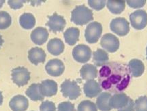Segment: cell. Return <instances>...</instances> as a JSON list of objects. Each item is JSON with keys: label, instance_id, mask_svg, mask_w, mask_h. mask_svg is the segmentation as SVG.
Instances as JSON below:
<instances>
[{"label": "cell", "instance_id": "2", "mask_svg": "<svg viewBox=\"0 0 147 111\" xmlns=\"http://www.w3.org/2000/svg\"><path fill=\"white\" fill-rule=\"evenodd\" d=\"M93 20V14L84 5H78L71 12V21L77 25H84Z\"/></svg>", "mask_w": 147, "mask_h": 111}, {"label": "cell", "instance_id": "33", "mask_svg": "<svg viewBox=\"0 0 147 111\" xmlns=\"http://www.w3.org/2000/svg\"><path fill=\"white\" fill-rule=\"evenodd\" d=\"M128 5L132 8H142L146 3V1H127Z\"/></svg>", "mask_w": 147, "mask_h": 111}, {"label": "cell", "instance_id": "35", "mask_svg": "<svg viewBox=\"0 0 147 111\" xmlns=\"http://www.w3.org/2000/svg\"><path fill=\"white\" fill-rule=\"evenodd\" d=\"M118 111H135V108H134V102L131 98H129V100L126 106L124 108L119 109Z\"/></svg>", "mask_w": 147, "mask_h": 111}, {"label": "cell", "instance_id": "12", "mask_svg": "<svg viewBox=\"0 0 147 111\" xmlns=\"http://www.w3.org/2000/svg\"><path fill=\"white\" fill-rule=\"evenodd\" d=\"M57 90V83L53 80L47 79L40 83V93L44 97H51L56 95Z\"/></svg>", "mask_w": 147, "mask_h": 111}, {"label": "cell", "instance_id": "13", "mask_svg": "<svg viewBox=\"0 0 147 111\" xmlns=\"http://www.w3.org/2000/svg\"><path fill=\"white\" fill-rule=\"evenodd\" d=\"M9 105L12 111H26L29 106V101L24 96L17 95L11 99Z\"/></svg>", "mask_w": 147, "mask_h": 111}, {"label": "cell", "instance_id": "32", "mask_svg": "<svg viewBox=\"0 0 147 111\" xmlns=\"http://www.w3.org/2000/svg\"><path fill=\"white\" fill-rule=\"evenodd\" d=\"M89 6L94 9L95 10H101L104 8V6L106 5V1H93V0H90L88 1Z\"/></svg>", "mask_w": 147, "mask_h": 111}, {"label": "cell", "instance_id": "1", "mask_svg": "<svg viewBox=\"0 0 147 111\" xmlns=\"http://www.w3.org/2000/svg\"><path fill=\"white\" fill-rule=\"evenodd\" d=\"M99 84L108 93L121 94L129 84L131 74L128 66L117 62H110L99 71Z\"/></svg>", "mask_w": 147, "mask_h": 111}, {"label": "cell", "instance_id": "28", "mask_svg": "<svg viewBox=\"0 0 147 111\" xmlns=\"http://www.w3.org/2000/svg\"><path fill=\"white\" fill-rule=\"evenodd\" d=\"M77 111H97L96 104L90 100H84L78 104Z\"/></svg>", "mask_w": 147, "mask_h": 111}, {"label": "cell", "instance_id": "22", "mask_svg": "<svg viewBox=\"0 0 147 111\" xmlns=\"http://www.w3.org/2000/svg\"><path fill=\"white\" fill-rule=\"evenodd\" d=\"M109 56L107 52L102 49H97L93 54V62L97 66H103L108 62Z\"/></svg>", "mask_w": 147, "mask_h": 111}, {"label": "cell", "instance_id": "4", "mask_svg": "<svg viewBox=\"0 0 147 111\" xmlns=\"http://www.w3.org/2000/svg\"><path fill=\"white\" fill-rule=\"evenodd\" d=\"M102 25L98 22H92L85 29L84 37L89 43H95L98 41L102 33Z\"/></svg>", "mask_w": 147, "mask_h": 111}, {"label": "cell", "instance_id": "16", "mask_svg": "<svg viewBox=\"0 0 147 111\" xmlns=\"http://www.w3.org/2000/svg\"><path fill=\"white\" fill-rule=\"evenodd\" d=\"M28 59L32 64L38 65L40 63H44L46 60V53L42 48L35 47L29 50Z\"/></svg>", "mask_w": 147, "mask_h": 111}, {"label": "cell", "instance_id": "10", "mask_svg": "<svg viewBox=\"0 0 147 111\" xmlns=\"http://www.w3.org/2000/svg\"><path fill=\"white\" fill-rule=\"evenodd\" d=\"M49 21L46 25L49 27L51 31L53 33L63 31L66 25V21L63 16L54 13L52 16H49Z\"/></svg>", "mask_w": 147, "mask_h": 111}, {"label": "cell", "instance_id": "15", "mask_svg": "<svg viewBox=\"0 0 147 111\" xmlns=\"http://www.w3.org/2000/svg\"><path fill=\"white\" fill-rule=\"evenodd\" d=\"M49 33L44 27H37L31 33V39L35 44L42 45L47 41Z\"/></svg>", "mask_w": 147, "mask_h": 111}, {"label": "cell", "instance_id": "27", "mask_svg": "<svg viewBox=\"0 0 147 111\" xmlns=\"http://www.w3.org/2000/svg\"><path fill=\"white\" fill-rule=\"evenodd\" d=\"M12 23V18L8 12L0 11V29H8Z\"/></svg>", "mask_w": 147, "mask_h": 111}, {"label": "cell", "instance_id": "39", "mask_svg": "<svg viewBox=\"0 0 147 111\" xmlns=\"http://www.w3.org/2000/svg\"><path fill=\"white\" fill-rule=\"evenodd\" d=\"M146 59H147V47H146Z\"/></svg>", "mask_w": 147, "mask_h": 111}, {"label": "cell", "instance_id": "17", "mask_svg": "<svg viewBox=\"0 0 147 111\" xmlns=\"http://www.w3.org/2000/svg\"><path fill=\"white\" fill-rule=\"evenodd\" d=\"M129 98L124 93L114 94L110 100V107L112 108L118 109V110L124 108L127 105Z\"/></svg>", "mask_w": 147, "mask_h": 111}, {"label": "cell", "instance_id": "30", "mask_svg": "<svg viewBox=\"0 0 147 111\" xmlns=\"http://www.w3.org/2000/svg\"><path fill=\"white\" fill-rule=\"evenodd\" d=\"M40 111H56V106L54 102L51 101L42 102L40 106Z\"/></svg>", "mask_w": 147, "mask_h": 111}, {"label": "cell", "instance_id": "26", "mask_svg": "<svg viewBox=\"0 0 147 111\" xmlns=\"http://www.w3.org/2000/svg\"><path fill=\"white\" fill-rule=\"evenodd\" d=\"M19 23L23 29H32L36 25V19L34 16L30 13H24L20 16Z\"/></svg>", "mask_w": 147, "mask_h": 111}, {"label": "cell", "instance_id": "20", "mask_svg": "<svg viewBox=\"0 0 147 111\" xmlns=\"http://www.w3.org/2000/svg\"><path fill=\"white\" fill-rule=\"evenodd\" d=\"M80 76L82 79L84 80H94V79L97 77L98 75V71L96 66L91 64H87L82 66L80 70Z\"/></svg>", "mask_w": 147, "mask_h": 111}, {"label": "cell", "instance_id": "7", "mask_svg": "<svg viewBox=\"0 0 147 111\" xmlns=\"http://www.w3.org/2000/svg\"><path fill=\"white\" fill-rule=\"evenodd\" d=\"M110 29L119 36H125L129 32V24L124 18H116L111 21Z\"/></svg>", "mask_w": 147, "mask_h": 111}, {"label": "cell", "instance_id": "18", "mask_svg": "<svg viewBox=\"0 0 147 111\" xmlns=\"http://www.w3.org/2000/svg\"><path fill=\"white\" fill-rule=\"evenodd\" d=\"M65 45L63 41L58 38L51 39L47 44V50L53 56H59L63 53Z\"/></svg>", "mask_w": 147, "mask_h": 111}, {"label": "cell", "instance_id": "34", "mask_svg": "<svg viewBox=\"0 0 147 111\" xmlns=\"http://www.w3.org/2000/svg\"><path fill=\"white\" fill-rule=\"evenodd\" d=\"M26 2L25 1H8V3L11 8L14 10H17L23 6V3Z\"/></svg>", "mask_w": 147, "mask_h": 111}, {"label": "cell", "instance_id": "37", "mask_svg": "<svg viewBox=\"0 0 147 111\" xmlns=\"http://www.w3.org/2000/svg\"><path fill=\"white\" fill-rule=\"evenodd\" d=\"M3 39L2 38V36H1V34H0V48H1V45H3Z\"/></svg>", "mask_w": 147, "mask_h": 111}, {"label": "cell", "instance_id": "5", "mask_svg": "<svg viewBox=\"0 0 147 111\" xmlns=\"http://www.w3.org/2000/svg\"><path fill=\"white\" fill-rule=\"evenodd\" d=\"M30 78V72L25 67H17L12 70V79L18 87L27 85Z\"/></svg>", "mask_w": 147, "mask_h": 111}, {"label": "cell", "instance_id": "24", "mask_svg": "<svg viewBox=\"0 0 147 111\" xmlns=\"http://www.w3.org/2000/svg\"><path fill=\"white\" fill-rule=\"evenodd\" d=\"M25 94L33 101H42L44 100L43 96L40 91V83H33L28 87Z\"/></svg>", "mask_w": 147, "mask_h": 111}, {"label": "cell", "instance_id": "29", "mask_svg": "<svg viewBox=\"0 0 147 111\" xmlns=\"http://www.w3.org/2000/svg\"><path fill=\"white\" fill-rule=\"evenodd\" d=\"M136 111H147V96H141L134 102Z\"/></svg>", "mask_w": 147, "mask_h": 111}, {"label": "cell", "instance_id": "31", "mask_svg": "<svg viewBox=\"0 0 147 111\" xmlns=\"http://www.w3.org/2000/svg\"><path fill=\"white\" fill-rule=\"evenodd\" d=\"M58 111H75L74 104L70 102H63L58 105Z\"/></svg>", "mask_w": 147, "mask_h": 111}, {"label": "cell", "instance_id": "3", "mask_svg": "<svg viewBox=\"0 0 147 111\" xmlns=\"http://www.w3.org/2000/svg\"><path fill=\"white\" fill-rule=\"evenodd\" d=\"M61 92L65 98L74 100L78 98L81 94V90L74 81L66 79L61 85Z\"/></svg>", "mask_w": 147, "mask_h": 111}, {"label": "cell", "instance_id": "19", "mask_svg": "<svg viewBox=\"0 0 147 111\" xmlns=\"http://www.w3.org/2000/svg\"><path fill=\"white\" fill-rule=\"evenodd\" d=\"M128 68L130 74L133 77H140L144 72V65L138 59H132L128 64Z\"/></svg>", "mask_w": 147, "mask_h": 111}, {"label": "cell", "instance_id": "21", "mask_svg": "<svg viewBox=\"0 0 147 111\" xmlns=\"http://www.w3.org/2000/svg\"><path fill=\"white\" fill-rule=\"evenodd\" d=\"M112 97L111 94L108 92H103L97 98V108L101 111H110L112 110L110 105V100Z\"/></svg>", "mask_w": 147, "mask_h": 111}, {"label": "cell", "instance_id": "6", "mask_svg": "<svg viewBox=\"0 0 147 111\" xmlns=\"http://www.w3.org/2000/svg\"><path fill=\"white\" fill-rule=\"evenodd\" d=\"M91 48L84 44L76 45L72 51L73 58L75 60L80 63H86L89 61L91 58Z\"/></svg>", "mask_w": 147, "mask_h": 111}, {"label": "cell", "instance_id": "25", "mask_svg": "<svg viewBox=\"0 0 147 111\" xmlns=\"http://www.w3.org/2000/svg\"><path fill=\"white\" fill-rule=\"evenodd\" d=\"M125 1H113L109 0L106 1V6L110 12L115 14L122 13L125 8Z\"/></svg>", "mask_w": 147, "mask_h": 111}, {"label": "cell", "instance_id": "23", "mask_svg": "<svg viewBox=\"0 0 147 111\" xmlns=\"http://www.w3.org/2000/svg\"><path fill=\"white\" fill-rule=\"evenodd\" d=\"M80 31L76 27H71L64 32L63 36L65 42L69 45H74L78 41Z\"/></svg>", "mask_w": 147, "mask_h": 111}, {"label": "cell", "instance_id": "11", "mask_svg": "<svg viewBox=\"0 0 147 111\" xmlns=\"http://www.w3.org/2000/svg\"><path fill=\"white\" fill-rule=\"evenodd\" d=\"M46 71L49 75L57 77L63 73L65 66L63 62L59 59H53L48 62L45 66Z\"/></svg>", "mask_w": 147, "mask_h": 111}, {"label": "cell", "instance_id": "14", "mask_svg": "<svg viewBox=\"0 0 147 111\" xmlns=\"http://www.w3.org/2000/svg\"><path fill=\"white\" fill-rule=\"evenodd\" d=\"M84 93L88 98L97 97L102 92V89L99 83L95 80H89L84 83L83 87Z\"/></svg>", "mask_w": 147, "mask_h": 111}, {"label": "cell", "instance_id": "8", "mask_svg": "<svg viewBox=\"0 0 147 111\" xmlns=\"http://www.w3.org/2000/svg\"><path fill=\"white\" fill-rule=\"evenodd\" d=\"M131 26L137 30H142L147 25V13L142 10H136L129 16Z\"/></svg>", "mask_w": 147, "mask_h": 111}, {"label": "cell", "instance_id": "38", "mask_svg": "<svg viewBox=\"0 0 147 111\" xmlns=\"http://www.w3.org/2000/svg\"><path fill=\"white\" fill-rule=\"evenodd\" d=\"M4 3H5L4 0H2V1H0V8H1V7H2V5H3V4Z\"/></svg>", "mask_w": 147, "mask_h": 111}, {"label": "cell", "instance_id": "9", "mask_svg": "<svg viewBox=\"0 0 147 111\" xmlns=\"http://www.w3.org/2000/svg\"><path fill=\"white\" fill-rule=\"evenodd\" d=\"M100 44L102 48L108 52L113 53L118 50L120 42L115 35L111 33H106L101 39Z\"/></svg>", "mask_w": 147, "mask_h": 111}, {"label": "cell", "instance_id": "36", "mask_svg": "<svg viewBox=\"0 0 147 111\" xmlns=\"http://www.w3.org/2000/svg\"><path fill=\"white\" fill-rule=\"evenodd\" d=\"M3 103V96H2V93H1V91H0V106Z\"/></svg>", "mask_w": 147, "mask_h": 111}]
</instances>
